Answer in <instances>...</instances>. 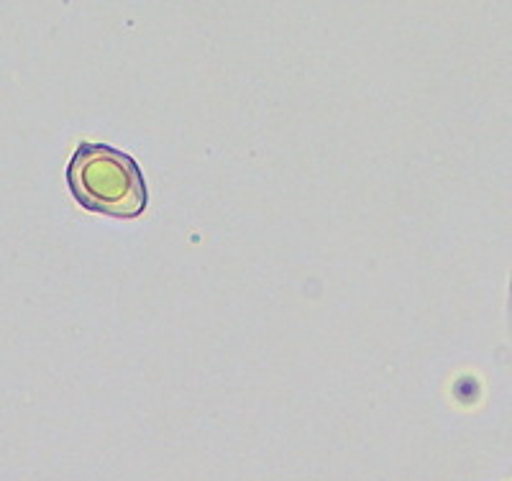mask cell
<instances>
[{
  "mask_svg": "<svg viewBox=\"0 0 512 481\" xmlns=\"http://www.w3.org/2000/svg\"><path fill=\"white\" fill-rule=\"evenodd\" d=\"M67 187L80 208L111 218H136L149 203L139 162L116 146L95 141H82L75 149L67 164Z\"/></svg>",
  "mask_w": 512,
  "mask_h": 481,
  "instance_id": "1",
  "label": "cell"
}]
</instances>
